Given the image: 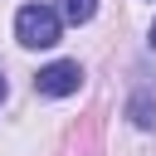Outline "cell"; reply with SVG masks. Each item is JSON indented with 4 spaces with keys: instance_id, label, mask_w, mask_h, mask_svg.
Masks as SVG:
<instances>
[{
    "instance_id": "cell-4",
    "label": "cell",
    "mask_w": 156,
    "mask_h": 156,
    "mask_svg": "<svg viewBox=\"0 0 156 156\" xmlns=\"http://www.w3.org/2000/svg\"><path fill=\"white\" fill-rule=\"evenodd\" d=\"M93 10H98V0H58V15H63L68 24H88Z\"/></svg>"
},
{
    "instance_id": "cell-5",
    "label": "cell",
    "mask_w": 156,
    "mask_h": 156,
    "mask_svg": "<svg viewBox=\"0 0 156 156\" xmlns=\"http://www.w3.org/2000/svg\"><path fill=\"white\" fill-rule=\"evenodd\" d=\"M151 49H156V24H151Z\"/></svg>"
},
{
    "instance_id": "cell-3",
    "label": "cell",
    "mask_w": 156,
    "mask_h": 156,
    "mask_svg": "<svg viewBox=\"0 0 156 156\" xmlns=\"http://www.w3.org/2000/svg\"><path fill=\"white\" fill-rule=\"evenodd\" d=\"M127 117H132L141 132H151V127H156V93H151V88H136L132 102H127Z\"/></svg>"
},
{
    "instance_id": "cell-1",
    "label": "cell",
    "mask_w": 156,
    "mask_h": 156,
    "mask_svg": "<svg viewBox=\"0 0 156 156\" xmlns=\"http://www.w3.org/2000/svg\"><path fill=\"white\" fill-rule=\"evenodd\" d=\"M15 39L24 49H54L58 44V10L49 5H24L15 15Z\"/></svg>"
},
{
    "instance_id": "cell-2",
    "label": "cell",
    "mask_w": 156,
    "mask_h": 156,
    "mask_svg": "<svg viewBox=\"0 0 156 156\" xmlns=\"http://www.w3.org/2000/svg\"><path fill=\"white\" fill-rule=\"evenodd\" d=\"M78 83H83V68L73 58H58V63H49V68L34 73V88L44 98H68V93H78Z\"/></svg>"
},
{
    "instance_id": "cell-6",
    "label": "cell",
    "mask_w": 156,
    "mask_h": 156,
    "mask_svg": "<svg viewBox=\"0 0 156 156\" xmlns=\"http://www.w3.org/2000/svg\"><path fill=\"white\" fill-rule=\"evenodd\" d=\"M0 102H5V78H0Z\"/></svg>"
}]
</instances>
